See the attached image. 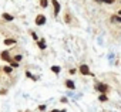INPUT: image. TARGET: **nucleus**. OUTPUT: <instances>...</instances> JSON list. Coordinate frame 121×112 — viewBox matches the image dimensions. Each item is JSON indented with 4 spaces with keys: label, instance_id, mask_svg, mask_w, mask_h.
Returning a JSON list of instances; mask_svg holds the SVG:
<instances>
[{
    "label": "nucleus",
    "instance_id": "1",
    "mask_svg": "<svg viewBox=\"0 0 121 112\" xmlns=\"http://www.w3.org/2000/svg\"><path fill=\"white\" fill-rule=\"evenodd\" d=\"M95 89L97 91H100L101 94H107L108 92V85L107 84H104V82H95Z\"/></svg>",
    "mask_w": 121,
    "mask_h": 112
},
{
    "label": "nucleus",
    "instance_id": "2",
    "mask_svg": "<svg viewBox=\"0 0 121 112\" xmlns=\"http://www.w3.org/2000/svg\"><path fill=\"white\" fill-rule=\"evenodd\" d=\"M44 23H46V17H44L43 14H39V16L36 17V24H37V26H43Z\"/></svg>",
    "mask_w": 121,
    "mask_h": 112
},
{
    "label": "nucleus",
    "instance_id": "3",
    "mask_svg": "<svg viewBox=\"0 0 121 112\" xmlns=\"http://www.w3.org/2000/svg\"><path fill=\"white\" fill-rule=\"evenodd\" d=\"M80 72H81V74H84V75H93V74L90 72V70H88V67H87L86 64H83V65L80 67Z\"/></svg>",
    "mask_w": 121,
    "mask_h": 112
},
{
    "label": "nucleus",
    "instance_id": "4",
    "mask_svg": "<svg viewBox=\"0 0 121 112\" xmlns=\"http://www.w3.org/2000/svg\"><path fill=\"white\" fill-rule=\"evenodd\" d=\"M53 7H54V16H57L58 13H60V3L57 2V0H53Z\"/></svg>",
    "mask_w": 121,
    "mask_h": 112
},
{
    "label": "nucleus",
    "instance_id": "5",
    "mask_svg": "<svg viewBox=\"0 0 121 112\" xmlns=\"http://www.w3.org/2000/svg\"><path fill=\"white\" fill-rule=\"evenodd\" d=\"M0 55H2V58H3L4 61H10V60H12V58H10V55H9V51H3Z\"/></svg>",
    "mask_w": 121,
    "mask_h": 112
},
{
    "label": "nucleus",
    "instance_id": "6",
    "mask_svg": "<svg viewBox=\"0 0 121 112\" xmlns=\"http://www.w3.org/2000/svg\"><path fill=\"white\" fill-rule=\"evenodd\" d=\"M66 87L70 88V89H74V88H76V85H74V82H73L71 80H67V81H66Z\"/></svg>",
    "mask_w": 121,
    "mask_h": 112
},
{
    "label": "nucleus",
    "instance_id": "7",
    "mask_svg": "<svg viewBox=\"0 0 121 112\" xmlns=\"http://www.w3.org/2000/svg\"><path fill=\"white\" fill-rule=\"evenodd\" d=\"M39 48H40V50H44V48H46V41H44V38L39 40Z\"/></svg>",
    "mask_w": 121,
    "mask_h": 112
},
{
    "label": "nucleus",
    "instance_id": "8",
    "mask_svg": "<svg viewBox=\"0 0 121 112\" xmlns=\"http://www.w3.org/2000/svg\"><path fill=\"white\" fill-rule=\"evenodd\" d=\"M4 44H6V45H13V44H16V40L7 38V40H4Z\"/></svg>",
    "mask_w": 121,
    "mask_h": 112
},
{
    "label": "nucleus",
    "instance_id": "9",
    "mask_svg": "<svg viewBox=\"0 0 121 112\" xmlns=\"http://www.w3.org/2000/svg\"><path fill=\"white\" fill-rule=\"evenodd\" d=\"M111 21L112 23H121V17L120 16H112L111 17Z\"/></svg>",
    "mask_w": 121,
    "mask_h": 112
},
{
    "label": "nucleus",
    "instance_id": "10",
    "mask_svg": "<svg viewBox=\"0 0 121 112\" xmlns=\"http://www.w3.org/2000/svg\"><path fill=\"white\" fill-rule=\"evenodd\" d=\"M3 19H4V20H7V21H12V20H13V16H10V14L4 13V14H3Z\"/></svg>",
    "mask_w": 121,
    "mask_h": 112
},
{
    "label": "nucleus",
    "instance_id": "11",
    "mask_svg": "<svg viewBox=\"0 0 121 112\" xmlns=\"http://www.w3.org/2000/svg\"><path fill=\"white\" fill-rule=\"evenodd\" d=\"M51 71H53L54 74H58V72H60V67H57V65H53V67H51Z\"/></svg>",
    "mask_w": 121,
    "mask_h": 112
},
{
    "label": "nucleus",
    "instance_id": "12",
    "mask_svg": "<svg viewBox=\"0 0 121 112\" xmlns=\"http://www.w3.org/2000/svg\"><path fill=\"white\" fill-rule=\"evenodd\" d=\"M95 2H101V3H107V4H112L114 0H95Z\"/></svg>",
    "mask_w": 121,
    "mask_h": 112
},
{
    "label": "nucleus",
    "instance_id": "13",
    "mask_svg": "<svg viewBox=\"0 0 121 112\" xmlns=\"http://www.w3.org/2000/svg\"><path fill=\"white\" fill-rule=\"evenodd\" d=\"M3 71H4L6 74H10V72L13 71V67H4V68H3Z\"/></svg>",
    "mask_w": 121,
    "mask_h": 112
},
{
    "label": "nucleus",
    "instance_id": "14",
    "mask_svg": "<svg viewBox=\"0 0 121 112\" xmlns=\"http://www.w3.org/2000/svg\"><path fill=\"white\" fill-rule=\"evenodd\" d=\"M9 63L12 64V67H13V68H16V67H19V63H17V61H13V60H10Z\"/></svg>",
    "mask_w": 121,
    "mask_h": 112
},
{
    "label": "nucleus",
    "instance_id": "15",
    "mask_svg": "<svg viewBox=\"0 0 121 112\" xmlns=\"http://www.w3.org/2000/svg\"><path fill=\"white\" fill-rule=\"evenodd\" d=\"M98 99H100L101 102H104V101H107L108 98H107V95H105V94H103V95H100V98H98Z\"/></svg>",
    "mask_w": 121,
    "mask_h": 112
},
{
    "label": "nucleus",
    "instance_id": "16",
    "mask_svg": "<svg viewBox=\"0 0 121 112\" xmlns=\"http://www.w3.org/2000/svg\"><path fill=\"white\" fill-rule=\"evenodd\" d=\"M40 4H41V7H47L48 2H47V0H40Z\"/></svg>",
    "mask_w": 121,
    "mask_h": 112
},
{
    "label": "nucleus",
    "instance_id": "17",
    "mask_svg": "<svg viewBox=\"0 0 121 112\" xmlns=\"http://www.w3.org/2000/svg\"><path fill=\"white\" fill-rule=\"evenodd\" d=\"M26 75H27V77H29V78H31V80H36V77H34V75H33V74H31V72H29V71H27V72H26Z\"/></svg>",
    "mask_w": 121,
    "mask_h": 112
},
{
    "label": "nucleus",
    "instance_id": "18",
    "mask_svg": "<svg viewBox=\"0 0 121 112\" xmlns=\"http://www.w3.org/2000/svg\"><path fill=\"white\" fill-rule=\"evenodd\" d=\"M13 60H14V61H17V63H19V61H20V60H22V55H16V57H14V58H13Z\"/></svg>",
    "mask_w": 121,
    "mask_h": 112
},
{
    "label": "nucleus",
    "instance_id": "19",
    "mask_svg": "<svg viewBox=\"0 0 121 112\" xmlns=\"http://www.w3.org/2000/svg\"><path fill=\"white\" fill-rule=\"evenodd\" d=\"M31 36H33V38H34V40H39V37L36 36V33H31Z\"/></svg>",
    "mask_w": 121,
    "mask_h": 112
},
{
    "label": "nucleus",
    "instance_id": "20",
    "mask_svg": "<svg viewBox=\"0 0 121 112\" xmlns=\"http://www.w3.org/2000/svg\"><path fill=\"white\" fill-rule=\"evenodd\" d=\"M51 112H60V111H57V109H53V111H51Z\"/></svg>",
    "mask_w": 121,
    "mask_h": 112
},
{
    "label": "nucleus",
    "instance_id": "21",
    "mask_svg": "<svg viewBox=\"0 0 121 112\" xmlns=\"http://www.w3.org/2000/svg\"><path fill=\"white\" fill-rule=\"evenodd\" d=\"M118 14H121V10H120V12H118Z\"/></svg>",
    "mask_w": 121,
    "mask_h": 112
}]
</instances>
